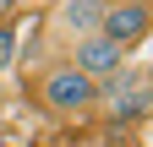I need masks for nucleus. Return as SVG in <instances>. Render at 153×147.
Instances as JSON below:
<instances>
[{"mask_svg": "<svg viewBox=\"0 0 153 147\" xmlns=\"http://www.w3.org/2000/svg\"><path fill=\"white\" fill-rule=\"evenodd\" d=\"M27 93H33V104H38V115L55 120V125H82V120L99 115V87H93L76 65H66L60 54H49V60L33 65Z\"/></svg>", "mask_w": 153, "mask_h": 147, "instance_id": "1", "label": "nucleus"}, {"mask_svg": "<svg viewBox=\"0 0 153 147\" xmlns=\"http://www.w3.org/2000/svg\"><path fill=\"white\" fill-rule=\"evenodd\" d=\"M104 6H109V0H55V11L44 16V44L55 54H66L71 44L93 38L99 22H104Z\"/></svg>", "mask_w": 153, "mask_h": 147, "instance_id": "2", "label": "nucleus"}, {"mask_svg": "<svg viewBox=\"0 0 153 147\" xmlns=\"http://www.w3.org/2000/svg\"><path fill=\"white\" fill-rule=\"evenodd\" d=\"M60 60H66V65H76L93 87H99V93H104V87H115V82L131 71V54H126V49H115L109 38H99V33H93V38H82V44H71Z\"/></svg>", "mask_w": 153, "mask_h": 147, "instance_id": "3", "label": "nucleus"}, {"mask_svg": "<svg viewBox=\"0 0 153 147\" xmlns=\"http://www.w3.org/2000/svg\"><path fill=\"white\" fill-rule=\"evenodd\" d=\"M148 27H153V11L148 0H109L104 6V22H99V38H109L115 49H142L148 44Z\"/></svg>", "mask_w": 153, "mask_h": 147, "instance_id": "4", "label": "nucleus"}, {"mask_svg": "<svg viewBox=\"0 0 153 147\" xmlns=\"http://www.w3.org/2000/svg\"><path fill=\"white\" fill-rule=\"evenodd\" d=\"M11 49H16V27H0V71L11 65Z\"/></svg>", "mask_w": 153, "mask_h": 147, "instance_id": "5", "label": "nucleus"}]
</instances>
